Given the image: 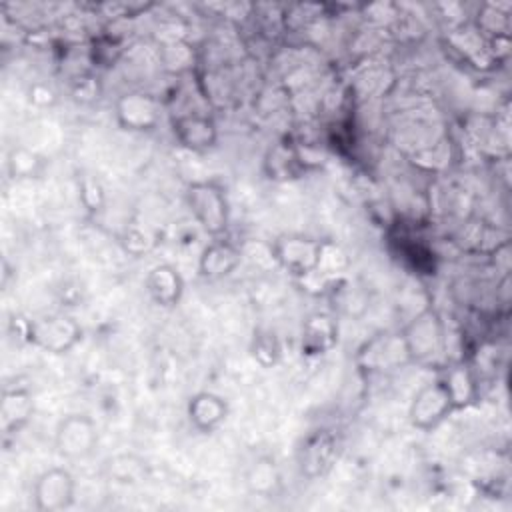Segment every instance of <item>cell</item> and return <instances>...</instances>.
Listing matches in <instances>:
<instances>
[{
    "instance_id": "cell-7",
    "label": "cell",
    "mask_w": 512,
    "mask_h": 512,
    "mask_svg": "<svg viewBox=\"0 0 512 512\" xmlns=\"http://www.w3.org/2000/svg\"><path fill=\"white\" fill-rule=\"evenodd\" d=\"M454 402L442 382L436 378L418 388L408 406V422L420 432L436 430L450 414H454Z\"/></svg>"
},
{
    "instance_id": "cell-17",
    "label": "cell",
    "mask_w": 512,
    "mask_h": 512,
    "mask_svg": "<svg viewBox=\"0 0 512 512\" xmlns=\"http://www.w3.org/2000/svg\"><path fill=\"white\" fill-rule=\"evenodd\" d=\"M336 456V440L330 432L322 430L316 432L312 438H308V442L302 448V472L308 474L310 478L322 476L334 462Z\"/></svg>"
},
{
    "instance_id": "cell-14",
    "label": "cell",
    "mask_w": 512,
    "mask_h": 512,
    "mask_svg": "<svg viewBox=\"0 0 512 512\" xmlns=\"http://www.w3.org/2000/svg\"><path fill=\"white\" fill-rule=\"evenodd\" d=\"M230 406L226 398L212 390H200L186 402V418L190 426L200 434L216 432L228 418Z\"/></svg>"
},
{
    "instance_id": "cell-10",
    "label": "cell",
    "mask_w": 512,
    "mask_h": 512,
    "mask_svg": "<svg viewBox=\"0 0 512 512\" xmlns=\"http://www.w3.org/2000/svg\"><path fill=\"white\" fill-rule=\"evenodd\" d=\"M176 142L190 152H208L218 142V126L210 114L182 112L170 122Z\"/></svg>"
},
{
    "instance_id": "cell-4",
    "label": "cell",
    "mask_w": 512,
    "mask_h": 512,
    "mask_svg": "<svg viewBox=\"0 0 512 512\" xmlns=\"http://www.w3.org/2000/svg\"><path fill=\"white\" fill-rule=\"evenodd\" d=\"M100 446L98 424L84 412L66 414L54 428V450L66 462H82L96 454Z\"/></svg>"
},
{
    "instance_id": "cell-3",
    "label": "cell",
    "mask_w": 512,
    "mask_h": 512,
    "mask_svg": "<svg viewBox=\"0 0 512 512\" xmlns=\"http://www.w3.org/2000/svg\"><path fill=\"white\" fill-rule=\"evenodd\" d=\"M410 364L432 362L446 348V324L434 306L422 308L402 330Z\"/></svg>"
},
{
    "instance_id": "cell-23",
    "label": "cell",
    "mask_w": 512,
    "mask_h": 512,
    "mask_svg": "<svg viewBox=\"0 0 512 512\" xmlns=\"http://www.w3.org/2000/svg\"><path fill=\"white\" fill-rule=\"evenodd\" d=\"M80 200H82V204L86 206V210H90V212L100 210V206H102V202H104L102 186H100L96 180L84 178L82 184H80Z\"/></svg>"
},
{
    "instance_id": "cell-1",
    "label": "cell",
    "mask_w": 512,
    "mask_h": 512,
    "mask_svg": "<svg viewBox=\"0 0 512 512\" xmlns=\"http://www.w3.org/2000/svg\"><path fill=\"white\" fill-rule=\"evenodd\" d=\"M184 202L206 236H226L230 228V202L226 188L218 180H192L184 190Z\"/></svg>"
},
{
    "instance_id": "cell-5",
    "label": "cell",
    "mask_w": 512,
    "mask_h": 512,
    "mask_svg": "<svg viewBox=\"0 0 512 512\" xmlns=\"http://www.w3.org/2000/svg\"><path fill=\"white\" fill-rule=\"evenodd\" d=\"M24 338L50 354H66L80 344L82 326L72 316L48 314L42 318L26 320Z\"/></svg>"
},
{
    "instance_id": "cell-13",
    "label": "cell",
    "mask_w": 512,
    "mask_h": 512,
    "mask_svg": "<svg viewBox=\"0 0 512 512\" xmlns=\"http://www.w3.org/2000/svg\"><path fill=\"white\" fill-rule=\"evenodd\" d=\"M144 290L156 306L174 308L184 298L186 282L174 264L158 262L148 270L144 278Z\"/></svg>"
},
{
    "instance_id": "cell-16",
    "label": "cell",
    "mask_w": 512,
    "mask_h": 512,
    "mask_svg": "<svg viewBox=\"0 0 512 512\" xmlns=\"http://www.w3.org/2000/svg\"><path fill=\"white\" fill-rule=\"evenodd\" d=\"M34 414V398L26 388L6 390L0 404V426L4 434H14L24 428Z\"/></svg>"
},
{
    "instance_id": "cell-15",
    "label": "cell",
    "mask_w": 512,
    "mask_h": 512,
    "mask_svg": "<svg viewBox=\"0 0 512 512\" xmlns=\"http://www.w3.org/2000/svg\"><path fill=\"white\" fill-rule=\"evenodd\" d=\"M440 378H442V382H444V386H446V390H448V394L454 402L456 412L476 404V400L480 396V390H478L476 374L468 364H464V362L452 364L450 368H446V372Z\"/></svg>"
},
{
    "instance_id": "cell-20",
    "label": "cell",
    "mask_w": 512,
    "mask_h": 512,
    "mask_svg": "<svg viewBox=\"0 0 512 512\" xmlns=\"http://www.w3.org/2000/svg\"><path fill=\"white\" fill-rule=\"evenodd\" d=\"M266 168H268V178L290 180V178H298L302 174L304 162L292 144L280 142L274 148H270V152L266 156Z\"/></svg>"
},
{
    "instance_id": "cell-9",
    "label": "cell",
    "mask_w": 512,
    "mask_h": 512,
    "mask_svg": "<svg viewBox=\"0 0 512 512\" xmlns=\"http://www.w3.org/2000/svg\"><path fill=\"white\" fill-rule=\"evenodd\" d=\"M162 102L142 90L124 92L114 102V118L122 130L128 132H152L162 122Z\"/></svg>"
},
{
    "instance_id": "cell-22",
    "label": "cell",
    "mask_w": 512,
    "mask_h": 512,
    "mask_svg": "<svg viewBox=\"0 0 512 512\" xmlns=\"http://www.w3.org/2000/svg\"><path fill=\"white\" fill-rule=\"evenodd\" d=\"M278 480L280 476H278L276 464L270 458H256L246 472L248 488L262 496H268L270 492H274L278 486Z\"/></svg>"
},
{
    "instance_id": "cell-11",
    "label": "cell",
    "mask_w": 512,
    "mask_h": 512,
    "mask_svg": "<svg viewBox=\"0 0 512 512\" xmlns=\"http://www.w3.org/2000/svg\"><path fill=\"white\" fill-rule=\"evenodd\" d=\"M240 262L242 252L234 242L226 240V236L210 238L198 256L196 272L204 282H218L236 272Z\"/></svg>"
},
{
    "instance_id": "cell-2",
    "label": "cell",
    "mask_w": 512,
    "mask_h": 512,
    "mask_svg": "<svg viewBox=\"0 0 512 512\" xmlns=\"http://www.w3.org/2000/svg\"><path fill=\"white\" fill-rule=\"evenodd\" d=\"M328 240L306 234H280L270 244L272 260L290 276L306 278L320 270Z\"/></svg>"
},
{
    "instance_id": "cell-24",
    "label": "cell",
    "mask_w": 512,
    "mask_h": 512,
    "mask_svg": "<svg viewBox=\"0 0 512 512\" xmlns=\"http://www.w3.org/2000/svg\"><path fill=\"white\" fill-rule=\"evenodd\" d=\"M30 102H34L38 106H50L56 102V92L42 82L32 84L30 86Z\"/></svg>"
},
{
    "instance_id": "cell-8",
    "label": "cell",
    "mask_w": 512,
    "mask_h": 512,
    "mask_svg": "<svg viewBox=\"0 0 512 512\" xmlns=\"http://www.w3.org/2000/svg\"><path fill=\"white\" fill-rule=\"evenodd\" d=\"M76 500V478L66 466L42 470L32 484V502L38 512L68 510Z\"/></svg>"
},
{
    "instance_id": "cell-12",
    "label": "cell",
    "mask_w": 512,
    "mask_h": 512,
    "mask_svg": "<svg viewBox=\"0 0 512 512\" xmlns=\"http://www.w3.org/2000/svg\"><path fill=\"white\" fill-rule=\"evenodd\" d=\"M338 338V320L330 312H312L300 328V354L306 358H320L334 350Z\"/></svg>"
},
{
    "instance_id": "cell-21",
    "label": "cell",
    "mask_w": 512,
    "mask_h": 512,
    "mask_svg": "<svg viewBox=\"0 0 512 512\" xmlns=\"http://www.w3.org/2000/svg\"><path fill=\"white\" fill-rule=\"evenodd\" d=\"M250 356L262 368H274L282 358V344L274 330L256 328L250 340Z\"/></svg>"
},
{
    "instance_id": "cell-18",
    "label": "cell",
    "mask_w": 512,
    "mask_h": 512,
    "mask_svg": "<svg viewBox=\"0 0 512 512\" xmlns=\"http://www.w3.org/2000/svg\"><path fill=\"white\" fill-rule=\"evenodd\" d=\"M104 474L116 484H138L148 476V462L134 452H120L104 462Z\"/></svg>"
},
{
    "instance_id": "cell-6",
    "label": "cell",
    "mask_w": 512,
    "mask_h": 512,
    "mask_svg": "<svg viewBox=\"0 0 512 512\" xmlns=\"http://www.w3.org/2000/svg\"><path fill=\"white\" fill-rule=\"evenodd\" d=\"M410 364L408 352L402 340L400 330L398 332H378L372 338H368L356 354V366L364 374H384L398 370L400 366Z\"/></svg>"
},
{
    "instance_id": "cell-19",
    "label": "cell",
    "mask_w": 512,
    "mask_h": 512,
    "mask_svg": "<svg viewBox=\"0 0 512 512\" xmlns=\"http://www.w3.org/2000/svg\"><path fill=\"white\" fill-rule=\"evenodd\" d=\"M46 166H48V160L40 152L26 146H14L6 156V172L12 180L40 178Z\"/></svg>"
}]
</instances>
